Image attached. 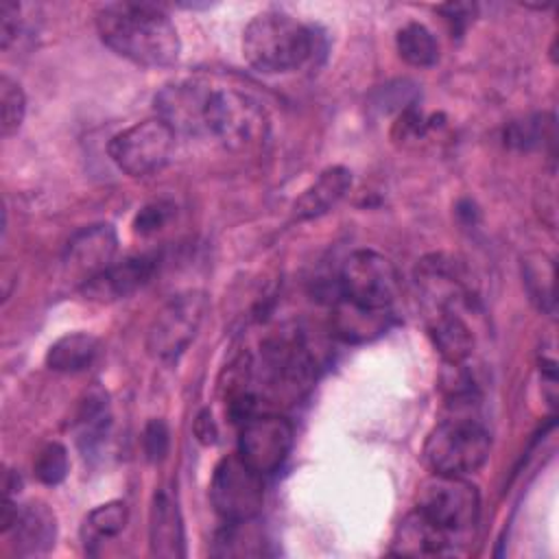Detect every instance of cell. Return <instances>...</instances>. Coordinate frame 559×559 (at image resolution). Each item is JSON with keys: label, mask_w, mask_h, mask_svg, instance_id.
Masks as SVG:
<instances>
[{"label": "cell", "mask_w": 559, "mask_h": 559, "mask_svg": "<svg viewBox=\"0 0 559 559\" xmlns=\"http://www.w3.org/2000/svg\"><path fill=\"white\" fill-rule=\"evenodd\" d=\"M524 284L531 299L552 314L555 312V262L546 253H535L524 262Z\"/></svg>", "instance_id": "obj_26"}, {"label": "cell", "mask_w": 559, "mask_h": 559, "mask_svg": "<svg viewBox=\"0 0 559 559\" xmlns=\"http://www.w3.org/2000/svg\"><path fill=\"white\" fill-rule=\"evenodd\" d=\"M262 474L249 467L238 452L218 461L210 480V500L225 522L255 518L262 500Z\"/></svg>", "instance_id": "obj_10"}, {"label": "cell", "mask_w": 559, "mask_h": 559, "mask_svg": "<svg viewBox=\"0 0 559 559\" xmlns=\"http://www.w3.org/2000/svg\"><path fill=\"white\" fill-rule=\"evenodd\" d=\"M489 450L491 437L478 419L452 415L430 430L424 443V461L432 474L467 478L485 465Z\"/></svg>", "instance_id": "obj_4"}, {"label": "cell", "mask_w": 559, "mask_h": 559, "mask_svg": "<svg viewBox=\"0 0 559 559\" xmlns=\"http://www.w3.org/2000/svg\"><path fill=\"white\" fill-rule=\"evenodd\" d=\"M175 131L155 118L135 122L109 140V159L131 177H144L162 170L175 146Z\"/></svg>", "instance_id": "obj_8"}, {"label": "cell", "mask_w": 559, "mask_h": 559, "mask_svg": "<svg viewBox=\"0 0 559 559\" xmlns=\"http://www.w3.org/2000/svg\"><path fill=\"white\" fill-rule=\"evenodd\" d=\"M395 46L400 57L415 68H430L439 59V46L435 35L417 22H411L397 31Z\"/></svg>", "instance_id": "obj_25"}, {"label": "cell", "mask_w": 559, "mask_h": 559, "mask_svg": "<svg viewBox=\"0 0 559 559\" xmlns=\"http://www.w3.org/2000/svg\"><path fill=\"white\" fill-rule=\"evenodd\" d=\"M352 188V173L345 166L325 168L317 181L293 203V221H310L328 214Z\"/></svg>", "instance_id": "obj_20"}, {"label": "cell", "mask_w": 559, "mask_h": 559, "mask_svg": "<svg viewBox=\"0 0 559 559\" xmlns=\"http://www.w3.org/2000/svg\"><path fill=\"white\" fill-rule=\"evenodd\" d=\"M269 118L262 105L234 87H212L205 114V135L229 151H251L266 140Z\"/></svg>", "instance_id": "obj_5"}, {"label": "cell", "mask_w": 559, "mask_h": 559, "mask_svg": "<svg viewBox=\"0 0 559 559\" xmlns=\"http://www.w3.org/2000/svg\"><path fill=\"white\" fill-rule=\"evenodd\" d=\"M173 205L166 203V201H153L148 205H144L138 214H135V221H133V229L135 234L140 236H148V234H155L159 231L173 216Z\"/></svg>", "instance_id": "obj_29"}, {"label": "cell", "mask_w": 559, "mask_h": 559, "mask_svg": "<svg viewBox=\"0 0 559 559\" xmlns=\"http://www.w3.org/2000/svg\"><path fill=\"white\" fill-rule=\"evenodd\" d=\"M415 509L448 531L461 546L469 539L478 522L480 498L476 487L465 476L435 474L419 489Z\"/></svg>", "instance_id": "obj_7"}, {"label": "cell", "mask_w": 559, "mask_h": 559, "mask_svg": "<svg viewBox=\"0 0 559 559\" xmlns=\"http://www.w3.org/2000/svg\"><path fill=\"white\" fill-rule=\"evenodd\" d=\"M68 450L52 441V443H46L37 456H35V463H33V472L37 476L39 483L44 485H59L66 476H68Z\"/></svg>", "instance_id": "obj_28"}, {"label": "cell", "mask_w": 559, "mask_h": 559, "mask_svg": "<svg viewBox=\"0 0 559 559\" xmlns=\"http://www.w3.org/2000/svg\"><path fill=\"white\" fill-rule=\"evenodd\" d=\"M415 282L428 312H461L474 301L472 284L463 266L443 253H432L419 260L415 269Z\"/></svg>", "instance_id": "obj_12"}, {"label": "cell", "mask_w": 559, "mask_h": 559, "mask_svg": "<svg viewBox=\"0 0 559 559\" xmlns=\"http://www.w3.org/2000/svg\"><path fill=\"white\" fill-rule=\"evenodd\" d=\"M393 310H371L343 297L332 301V328L347 343H365L384 334L393 325Z\"/></svg>", "instance_id": "obj_19"}, {"label": "cell", "mask_w": 559, "mask_h": 559, "mask_svg": "<svg viewBox=\"0 0 559 559\" xmlns=\"http://www.w3.org/2000/svg\"><path fill=\"white\" fill-rule=\"evenodd\" d=\"M212 87L199 81H175L155 94V114L175 133H205Z\"/></svg>", "instance_id": "obj_14"}, {"label": "cell", "mask_w": 559, "mask_h": 559, "mask_svg": "<svg viewBox=\"0 0 559 559\" xmlns=\"http://www.w3.org/2000/svg\"><path fill=\"white\" fill-rule=\"evenodd\" d=\"M96 31L116 55L146 68L175 63L181 50L168 13L151 2H107L96 11Z\"/></svg>", "instance_id": "obj_1"}, {"label": "cell", "mask_w": 559, "mask_h": 559, "mask_svg": "<svg viewBox=\"0 0 559 559\" xmlns=\"http://www.w3.org/2000/svg\"><path fill=\"white\" fill-rule=\"evenodd\" d=\"M155 269H157L155 255H148V253L129 255L124 260L111 262L98 275L87 280L81 286V295L98 304H111V301L124 299L135 290H140L153 277Z\"/></svg>", "instance_id": "obj_15"}, {"label": "cell", "mask_w": 559, "mask_h": 559, "mask_svg": "<svg viewBox=\"0 0 559 559\" xmlns=\"http://www.w3.org/2000/svg\"><path fill=\"white\" fill-rule=\"evenodd\" d=\"M207 308V297L201 290H188L173 297L151 321L146 349L155 360H177L199 332Z\"/></svg>", "instance_id": "obj_9"}, {"label": "cell", "mask_w": 559, "mask_h": 559, "mask_svg": "<svg viewBox=\"0 0 559 559\" xmlns=\"http://www.w3.org/2000/svg\"><path fill=\"white\" fill-rule=\"evenodd\" d=\"M293 443V424L277 413L262 411L240 424L238 456L258 474L269 476L286 463Z\"/></svg>", "instance_id": "obj_11"}, {"label": "cell", "mask_w": 559, "mask_h": 559, "mask_svg": "<svg viewBox=\"0 0 559 559\" xmlns=\"http://www.w3.org/2000/svg\"><path fill=\"white\" fill-rule=\"evenodd\" d=\"M400 293V275L389 258L371 249L349 253L336 275L334 297L371 310H393Z\"/></svg>", "instance_id": "obj_6"}, {"label": "cell", "mask_w": 559, "mask_h": 559, "mask_svg": "<svg viewBox=\"0 0 559 559\" xmlns=\"http://www.w3.org/2000/svg\"><path fill=\"white\" fill-rule=\"evenodd\" d=\"M459 544L419 509H413L395 528L391 550L406 557H437L456 552Z\"/></svg>", "instance_id": "obj_16"}, {"label": "cell", "mask_w": 559, "mask_h": 559, "mask_svg": "<svg viewBox=\"0 0 559 559\" xmlns=\"http://www.w3.org/2000/svg\"><path fill=\"white\" fill-rule=\"evenodd\" d=\"M251 391L260 402L293 404L301 400L314 378V360L299 334H277L249 358Z\"/></svg>", "instance_id": "obj_3"}, {"label": "cell", "mask_w": 559, "mask_h": 559, "mask_svg": "<svg viewBox=\"0 0 559 559\" xmlns=\"http://www.w3.org/2000/svg\"><path fill=\"white\" fill-rule=\"evenodd\" d=\"M476 7L469 2H448L439 7V13H443V17L454 26V31H463L472 17H474Z\"/></svg>", "instance_id": "obj_32"}, {"label": "cell", "mask_w": 559, "mask_h": 559, "mask_svg": "<svg viewBox=\"0 0 559 559\" xmlns=\"http://www.w3.org/2000/svg\"><path fill=\"white\" fill-rule=\"evenodd\" d=\"M118 251V236L109 223H96L74 231L63 249V271L79 282V288L107 269Z\"/></svg>", "instance_id": "obj_13"}, {"label": "cell", "mask_w": 559, "mask_h": 559, "mask_svg": "<svg viewBox=\"0 0 559 559\" xmlns=\"http://www.w3.org/2000/svg\"><path fill=\"white\" fill-rule=\"evenodd\" d=\"M24 111H26V96L22 85L11 76L2 74L0 76V127L4 138L13 135L22 127Z\"/></svg>", "instance_id": "obj_27"}, {"label": "cell", "mask_w": 559, "mask_h": 559, "mask_svg": "<svg viewBox=\"0 0 559 559\" xmlns=\"http://www.w3.org/2000/svg\"><path fill=\"white\" fill-rule=\"evenodd\" d=\"M4 535H11L17 555H41L55 546L57 518L48 504L28 502L20 507L13 526Z\"/></svg>", "instance_id": "obj_18"}, {"label": "cell", "mask_w": 559, "mask_h": 559, "mask_svg": "<svg viewBox=\"0 0 559 559\" xmlns=\"http://www.w3.org/2000/svg\"><path fill=\"white\" fill-rule=\"evenodd\" d=\"M319 50L312 26L282 11L258 13L242 33V55L251 68L264 74L290 72L308 63Z\"/></svg>", "instance_id": "obj_2"}, {"label": "cell", "mask_w": 559, "mask_h": 559, "mask_svg": "<svg viewBox=\"0 0 559 559\" xmlns=\"http://www.w3.org/2000/svg\"><path fill=\"white\" fill-rule=\"evenodd\" d=\"M148 544L153 557L177 559L186 555L181 513L177 500L166 489H159L153 496L148 515Z\"/></svg>", "instance_id": "obj_17"}, {"label": "cell", "mask_w": 559, "mask_h": 559, "mask_svg": "<svg viewBox=\"0 0 559 559\" xmlns=\"http://www.w3.org/2000/svg\"><path fill=\"white\" fill-rule=\"evenodd\" d=\"M127 518H129V509L122 500H109L92 509L85 515L81 526V539L85 544V550L94 552L96 546L120 535L122 528L127 526Z\"/></svg>", "instance_id": "obj_24"}, {"label": "cell", "mask_w": 559, "mask_h": 559, "mask_svg": "<svg viewBox=\"0 0 559 559\" xmlns=\"http://www.w3.org/2000/svg\"><path fill=\"white\" fill-rule=\"evenodd\" d=\"M100 343L87 332H68L59 336L46 352V365L59 373H79L98 356Z\"/></svg>", "instance_id": "obj_22"}, {"label": "cell", "mask_w": 559, "mask_h": 559, "mask_svg": "<svg viewBox=\"0 0 559 559\" xmlns=\"http://www.w3.org/2000/svg\"><path fill=\"white\" fill-rule=\"evenodd\" d=\"M428 330L437 352L448 365H463L472 354L474 334L461 312H432Z\"/></svg>", "instance_id": "obj_21"}, {"label": "cell", "mask_w": 559, "mask_h": 559, "mask_svg": "<svg viewBox=\"0 0 559 559\" xmlns=\"http://www.w3.org/2000/svg\"><path fill=\"white\" fill-rule=\"evenodd\" d=\"M20 31V4L11 0L0 2V46L7 50Z\"/></svg>", "instance_id": "obj_31"}, {"label": "cell", "mask_w": 559, "mask_h": 559, "mask_svg": "<svg viewBox=\"0 0 559 559\" xmlns=\"http://www.w3.org/2000/svg\"><path fill=\"white\" fill-rule=\"evenodd\" d=\"M214 557H260L266 555L264 531L258 526L255 518L225 522L216 533L212 544Z\"/></svg>", "instance_id": "obj_23"}, {"label": "cell", "mask_w": 559, "mask_h": 559, "mask_svg": "<svg viewBox=\"0 0 559 559\" xmlns=\"http://www.w3.org/2000/svg\"><path fill=\"white\" fill-rule=\"evenodd\" d=\"M142 445L146 452V459L157 463L168 454V445H170V432L164 419H151L144 426V437H142Z\"/></svg>", "instance_id": "obj_30"}]
</instances>
